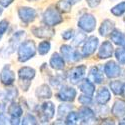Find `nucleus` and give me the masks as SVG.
<instances>
[{
  "mask_svg": "<svg viewBox=\"0 0 125 125\" xmlns=\"http://www.w3.org/2000/svg\"><path fill=\"white\" fill-rule=\"evenodd\" d=\"M49 64L55 70H61L64 68V65H65L64 58H63V56H61L58 53H54V54H52V56L50 58Z\"/></svg>",
  "mask_w": 125,
  "mask_h": 125,
  "instance_id": "4468645a",
  "label": "nucleus"
},
{
  "mask_svg": "<svg viewBox=\"0 0 125 125\" xmlns=\"http://www.w3.org/2000/svg\"><path fill=\"white\" fill-rule=\"evenodd\" d=\"M109 99H110V93L107 90V88H105V87L101 88L97 93L96 102L99 104H105Z\"/></svg>",
  "mask_w": 125,
  "mask_h": 125,
  "instance_id": "412c9836",
  "label": "nucleus"
},
{
  "mask_svg": "<svg viewBox=\"0 0 125 125\" xmlns=\"http://www.w3.org/2000/svg\"><path fill=\"white\" fill-rule=\"evenodd\" d=\"M94 112L88 107H82L79 110V119L82 123H89V121L94 120Z\"/></svg>",
  "mask_w": 125,
  "mask_h": 125,
  "instance_id": "dca6fc26",
  "label": "nucleus"
},
{
  "mask_svg": "<svg viewBox=\"0 0 125 125\" xmlns=\"http://www.w3.org/2000/svg\"><path fill=\"white\" fill-rule=\"evenodd\" d=\"M105 72L109 77H116L120 74V69L118 65H116L114 62H109L105 66Z\"/></svg>",
  "mask_w": 125,
  "mask_h": 125,
  "instance_id": "aec40b11",
  "label": "nucleus"
},
{
  "mask_svg": "<svg viewBox=\"0 0 125 125\" xmlns=\"http://www.w3.org/2000/svg\"><path fill=\"white\" fill-rule=\"evenodd\" d=\"M62 81L63 80L60 78V76H55V77L50 78V84L53 87H58L62 84Z\"/></svg>",
  "mask_w": 125,
  "mask_h": 125,
  "instance_id": "473e14b6",
  "label": "nucleus"
},
{
  "mask_svg": "<svg viewBox=\"0 0 125 125\" xmlns=\"http://www.w3.org/2000/svg\"><path fill=\"white\" fill-rule=\"evenodd\" d=\"M7 28H8V22L6 20H1V21H0V33L3 35L6 32Z\"/></svg>",
  "mask_w": 125,
  "mask_h": 125,
  "instance_id": "f704fd0d",
  "label": "nucleus"
},
{
  "mask_svg": "<svg viewBox=\"0 0 125 125\" xmlns=\"http://www.w3.org/2000/svg\"><path fill=\"white\" fill-rule=\"evenodd\" d=\"M96 25V20L94 16L91 14H85L80 17L78 21V27L84 30L85 32H91L94 30Z\"/></svg>",
  "mask_w": 125,
  "mask_h": 125,
  "instance_id": "39448f33",
  "label": "nucleus"
},
{
  "mask_svg": "<svg viewBox=\"0 0 125 125\" xmlns=\"http://www.w3.org/2000/svg\"><path fill=\"white\" fill-rule=\"evenodd\" d=\"M90 75L92 76L93 81L95 83H101L103 80V74L101 71H99L98 67H93L90 71Z\"/></svg>",
  "mask_w": 125,
  "mask_h": 125,
  "instance_id": "393cba45",
  "label": "nucleus"
},
{
  "mask_svg": "<svg viewBox=\"0 0 125 125\" xmlns=\"http://www.w3.org/2000/svg\"><path fill=\"white\" fill-rule=\"evenodd\" d=\"M86 1L90 7H95L100 3L101 0H86Z\"/></svg>",
  "mask_w": 125,
  "mask_h": 125,
  "instance_id": "4c0bfd02",
  "label": "nucleus"
},
{
  "mask_svg": "<svg viewBox=\"0 0 125 125\" xmlns=\"http://www.w3.org/2000/svg\"><path fill=\"white\" fill-rule=\"evenodd\" d=\"M85 39H86V35L84 33H83V32H78L75 35L74 39H73V45H75V46L80 45Z\"/></svg>",
  "mask_w": 125,
  "mask_h": 125,
  "instance_id": "c85d7f7f",
  "label": "nucleus"
},
{
  "mask_svg": "<svg viewBox=\"0 0 125 125\" xmlns=\"http://www.w3.org/2000/svg\"><path fill=\"white\" fill-rule=\"evenodd\" d=\"M79 119V114L74 112V111H70L65 118V123L66 124H76V122Z\"/></svg>",
  "mask_w": 125,
  "mask_h": 125,
  "instance_id": "cd10ccee",
  "label": "nucleus"
},
{
  "mask_svg": "<svg viewBox=\"0 0 125 125\" xmlns=\"http://www.w3.org/2000/svg\"><path fill=\"white\" fill-rule=\"evenodd\" d=\"M72 36H73V29L66 30L62 33V38H63L64 40H69V39H71Z\"/></svg>",
  "mask_w": 125,
  "mask_h": 125,
  "instance_id": "c9c22d12",
  "label": "nucleus"
},
{
  "mask_svg": "<svg viewBox=\"0 0 125 125\" xmlns=\"http://www.w3.org/2000/svg\"><path fill=\"white\" fill-rule=\"evenodd\" d=\"M79 89L84 93V94L92 96V94L94 93V90H95V86L90 80L85 79L79 84Z\"/></svg>",
  "mask_w": 125,
  "mask_h": 125,
  "instance_id": "f3484780",
  "label": "nucleus"
},
{
  "mask_svg": "<svg viewBox=\"0 0 125 125\" xmlns=\"http://www.w3.org/2000/svg\"><path fill=\"white\" fill-rule=\"evenodd\" d=\"M8 113L11 117H20L23 114V110L22 107L19 105V104L15 103V102H11V104L8 107Z\"/></svg>",
  "mask_w": 125,
  "mask_h": 125,
  "instance_id": "6ab92c4d",
  "label": "nucleus"
},
{
  "mask_svg": "<svg viewBox=\"0 0 125 125\" xmlns=\"http://www.w3.org/2000/svg\"><path fill=\"white\" fill-rule=\"evenodd\" d=\"M78 101L82 104V105H89V104L92 102V99H91V96L85 94V95H81V96H79Z\"/></svg>",
  "mask_w": 125,
  "mask_h": 125,
  "instance_id": "2f4dec72",
  "label": "nucleus"
},
{
  "mask_svg": "<svg viewBox=\"0 0 125 125\" xmlns=\"http://www.w3.org/2000/svg\"><path fill=\"white\" fill-rule=\"evenodd\" d=\"M9 121H10V119H9V118L6 116V114H5V113H3V112L0 113V125L10 123Z\"/></svg>",
  "mask_w": 125,
  "mask_h": 125,
  "instance_id": "e433bc0d",
  "label": "nucleus"
},
{
  "mask_svg": "<svg viewBox=\"0 0 125 125\" xmlns=\"http://www.w3.org/2000/svg\"><path fill=\"white\" fill-rule=\"evenodd\" d=\"M0 80H1L2 84L7 85V86L12 85L14 83L15 73L11 70L9 65H5L3 67V69L1 70V73H0Z\"/></svg>",
  "mask_w": 125,
  "mask_h": 125,
  "instance_id": "1a4fd4ad",
  "label": "nucleus"
},
{
  "mask_svg": "<svg viewBox=\"0 0 125 125\" xmlns=\"http://www.w3.org/2000/svg\"><path fill=\"white\" fill-rule=\"evenodd\" d=\"M98 45V39L94 36H91L89 37L87 40H86V42L84 44V46H83V49H82V54L83 56H89L91 55L93 52L95 51L96 47Z\"/></svg>",
  "mask_w": 125,
  "mask_h": 125,
  "instance_id": "f8f14e48",
  "label": "nucleus"
},
{
  "mask_svg": "<svg viewBox=\"0 0 125 125\" xmlns=\"http://www.w3.org/2000/svg\"><path fill=\"white\" fill-rule=\"evenodd\" d=\"M50 50V42L49 41H42L40 42L39 45H38V48H37V51L40 55H45L47 54Z\"/></svg>",
  "mask_w": 125,
  "mask_h": 125,
  "instance_id": "bb28decb",
  "label": "nucleus"
},
{
  "mask_svg": "<svg viewBox=\"0 0 125 125\" xmlns=\"http://www.w3.org/2000/svg\"><path fill=\"white\" fill-rule=\"evenodd\" d=\"M18 15L24 23L28 24L35 19L36 11H35V9L31 7H20L18 9Z\"/></svg>",
  "mask_w": 125,
  "mask_h": 125,
  "instance_id": "6e6552de",
  "label": "nucleus"
},
{
  "mask_svg": "<svg viewBox=\"0 0 125 125\" xmlns=\"http://www.w3.org/2000/svg\"><path fill=\"white\" fill-rule=\"evenodd\" d=\"M1 13H2V9L0 8V15H1Z\"/></svg>",
  "mask_w": 125,
  "mask_h": 125,
  "instance_id": "a19ab883",
  "label": "nucleus"
},
{
  "mask_svg": "<svg viewBox=\"0 0 125 125\" xmlns=\"http://www.w3.org/2000/svg\"><path fill=\"white\" fill-rule=\"evenodd\" d=\"M35 70L31 67L28 66H24L22 68H20L18 71V76L20 78V80L22 81H31L34 77H35Z\"/></svg>",
  "mask_w": 125,
  "mask_h": 125,
  "instance_id": "ddd939ff",
  "label": "nucleus"
},
{
  "mask_svg": "<svg viewBox=\"0 0 125 125\" xmlns=\"http://www.w3.org/2000/svg\"><path fill=\"white\" fill-rule=\"evenodd\" d=\"M112 45H111V43H109V42H104L102 45H101V47H100V49H99V52H98V56L100 57V58H108V57H110L111 55H112Z\"/></svg>",
  "mask_w": 125,
  "mask_h": 125,
  "instance_id": "a211bd4d",
  "label": "nucleus"
},
{
  "mask_svg": "<svg viewBox=\"0 0 125 125\" xmlns=\"http://www.w3.org/2000/svg\"><path fill=\"white\" fill-rule=\"evenodd\" d=\"M112 28H113V23L111 21H109V20H105V21L102 23L101 27H100V30H99L100 34L102 36H106L112 30Z\"/></svg>",
  "mask_w": 125,
  "mask_h": 125,
  "instance_id": "a878e982",
  "label": "nucleus"
},
{
  "mask_svg": "<svg viewBox=\"0 0 125 125\" xmlns=\"http://www.w3.org/2000/svg\"><path fill=\"white\" fill-rule=\"evenodd\" d=\"M24 36H25L24 31H18V32H16L15 34H13V36L9 40V45L6 47V49H2V51H1V53L5 52L3 54V56L6 57L9 54L13 53L15 51V49H17V47H19V45L22 43L21 40H23Z\"/></svg>",
  "mask_w": 125,
  "mask_h": 125,
  "instance_id": "7ed1b4c3",
  "label": "nucleus"
},
{
  "mask_svg": "<svg viewBox=\"0 0 125 125\" xmlns=\"http://www.w3.org/2000/svg\"><path fill=\"white\" fill-rule=\"evenodd\" d=\"M71 109H72V105H70V104H60L58 107V110H57L58 119H62L63 117H65L71 111Z\"/></svg>",
  "mask_w": 125,
  "mask_h": 125,
  "instance_id": "4be33fe9",
  "label": "nucleus"
},
{
  "mask_svg": "<svg viewBox=\"0 0 125 125\" xmlns=\"http://www.w3.org/2000/svg\"><path fill=\"white\" fill-rule=\"evenodd\" d=\"M49 25H44L40 27H33L32 28V33L37 38H50L55 34V31L50 28Z\"/></svg>",
  "mask_w": 125,
  "mask_h": 125,
  "instance_id": "9b49d317",
  "label": "nucleus"
},
{
  "mask_svg": "<svg viewBox=\"0 0 125 125\" xmlns=\"http://www.w3.org/2000/svg\"><path fill=\"white\" fill-rule=\"evenodd\" d=\"M116 56H117V59L121 63H125V51L124 50H117Z\"/></svg>",
  "mask_w": 125,
  "mask_h": 125,
  "instance_id": "72a5a7b5",
  "label": "nucleus"
},
{
  "mask_svg": "<svg viewBox=\"0 0 125 125\" xmlns=\"http://www.w3.org/2000/svg\"><path fill=\"white\" fill-rule=\"evenodd\" d=\"M1 37H2V34H1V33H0V38H1Z\"/></svg>",
  "mask_w": 125,
  "mask_h": 125,
  "instance_id": "79ce46f5",
  "label": "nucleus"
},
{
  "mask_svg": "<svg viewBox=\"0 0 125 125\" xmlns=\"http://www.w3.org/2000/svg\"><path fill=\"white\" fill-rule=\"evenodd\" d=\"M42 19H43V22L49 26H55L63 21V19L61 17V14L59 13V10L55 9L54 7L47 8L43 13Z\"/></svg>",
  "mask_w": 125,
  "mask_h": 125,
  "instance_id": "f03ea898",
  "label": "nucleus"
},
{
  "mask_svg": "<svg viewBox=\"0 0 125 125\" xmlns=\"http://www.w3.org/2000/svg\"><path fill=\"white\" fill-rule=\"evenodd\" d=\"M35 95L38 99H49L52 96V91L47 84H42L36 89Z\"/></svg>",
  "mask_w": 125,
  "mask_h": 125,
  "instance_id": "2eb2a0df",
  "label": "nucleus"
},
{
  "mask_svg": "<svg viewBox=\"0 0 125 125\" xmlns=\"http://www.w3.org/2000/svg\"><path fill=\"white\" fill-rule=\"evenodd\" d=\"M22 124H37V120H36V118L32 115V114H30V113H28V114H26V115L23 117V119H22V122H21Z\"/></svg>",
  "mask_w": 125,
  "mask_h": 125,
  "instance_id": "c756f323",
  "label": "nucleus"
},
{
  "mask_svg": "<svg viewBox=\"0 0 125 125\" xmlns=\"http://www.w3.org/2000/svg\"><path fill=\"white\" fill-rule=\"evenodd\" d=\"M71 2L69 1H67V0H59L58 1V3H57V5H56V7H57V9L59 10L60 12H63V13H67V12H69L70 10H71Z\"/></svg>",
  "mask_w": 125,
  "mask_h": 125,
  "instance_id": "5701e85b",
  "label": "nucleus"
},
{
  "mask_svg": "<svg viewBox=\"0 0 125 125\" xmlns=\"http://www.w3.org/2000/svg\"><path fill=\"white\" fill-rule=\"evenodd\" d=\"M40 113V120L43 123L48 122L50 119H52L55 115V108L52 102H44L39 108Z\"/></svg>",
  "mask_w": 125,
  "mask_h": 125,
  "instance_id": "20e7f679",
  "label": "nucleus"
},
{
  "mask_svg": "<svg viewBox=\"0 0 125 125\" xmlns=\"http://www.w3.org/2000/svg\"><path fill=\"white\" fill-rule=\"evenodd\" d=\"M18 95V91L15 87H11L4 92V99L6 102H12Z\"/></svg>",
  "mask_w": 125,
  "mask_h": 125,
  "instance_id": "b1692460",
  "label": "nucleus"
},
{
  "mask_svg": "<svg viewBox=\"0 0 125 125\" xmlns=\"http://www.w3.org/2000/svg\"><path fill=\"white\" fill-rule=\"evenodd\" d=\"M60 52L68 62H75L80 59V54L70 45H62L60 47Z\"/></svg>",
  "mask_w": 125,
  "mask_h": 125,
  "instance_id": "0eeeda50",
  "label": "nucleus"
},
{
  "mask_svg": "<svg viewBox=\"0 0 125 125\" xmlns=\"http://www.w3.org/2000/svg\"><path fill=\"white\" fill-rule=\"evenodd\" d=\"M124 11H125V2L120 3L119 5H117L116 7H114L112 9V13L114 15H121Z\"/></svg>",
  "mask_w": 125,
  "mask_h": 125,
  "instance_id": "7c9ffc66",
  "label": "nucleus"
},
{
  "mask_svg": "<svg viewBox=\"0 0 125 125\" xmlns=\"http://www.w3.org/2000/svg\"><path fill=\"white\" fill-rule=\"evenodd\" d=\"M36 53V47L33 41L26 40L22 42L18 47V60L20 62H26Z\"/></svg>",
  "mask_w": 125,
  "mask_h": 125,
  "instance_id": "f257e3e1",
  "label": "nucleus"
},
{
  "mask_svg": "<svg viewBox=\"0 0 125 125\" xmlns=\"http://www.w3.org/2000/svg\"><path fill=\"white\" fill-rule=\"evenodd\" d=\"M57 97L62 101H66V102L73 101L74 98L76 97V90L69 86H63L59 90Z\"/></svg>",
  "mask_w": 125,
  "mask_h": 125,
  "instance_id": "9d476101",
  "label": "nucleus"
},
{
  "mask_svg": "<svg viewBox=\"0 0 125 125\" xmlns=\"http://www.w3.org/2000/svg\"><path fill=\"white\" fill-rule=\"evenodd\" d=\"M85 71H86V67L84 65H80V66H76L74 68H72L67 74V78L69 82H71L72 84L79 83L82 80V78L84 77Z\"/></svg>",
  "mask_w": 125,
  "mask_h": 125,
  "instance_id": "423d86ee",
  "label": "nucleus"
},
{
  "mask_svg": "<svg viewBox=\"0 0 125 125\" xmlns=\"http://www.w3.org/2000/svg\"><path fill=\"white\" fill-rule=\"evenodd\" d=\"M69 1L71 2V4H75V3L79 2V1H80V0H69Z\"/></svg>",
  "mask_w": 125,
  "mask_h": 125,
  "instance_id": "ea45409f",
  "label": "nucleus"
},
{
  "mask_svg": "<svg viewBox=\"0 0 125 125\" xmlns=\"http://www.w3.org/2000/svg\"><path fill=\"white\" fill-rule=\"evenodd\" d=\"M13 1L14 0H0V5L3 7H8Z\"/></svg>",
  "mask_w": 125,
  "mask_h": 125,
  "instance_id": "58836bf2",
  "label": "nucleus"
}]
</instances>
